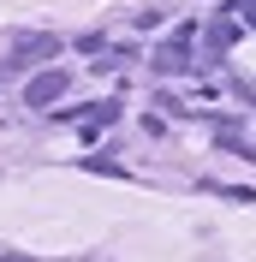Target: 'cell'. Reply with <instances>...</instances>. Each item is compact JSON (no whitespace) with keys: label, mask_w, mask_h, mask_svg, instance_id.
Segmentation results:
<instances>
[{"label":"cell","mask_w":256,"mask_h":262,"mask_svg":"<svg viewBox=\"0 0 256 262\" xmlns=\"http://www.w3.org/2000/svg\"><path fill=\"white\" fill-rule=\"evenodd\" d=\"M191 48H197V24H179V30L155 48V72H161V78L185 72V66H191Z\"/></svg>","instance_id":"1"},{"label":"cell","mask_w":256,"mask_h":262,"mask_svg":"<svg viewBox=\"0 0 256 262\" xmlns=\"http://www.w3.org/2000/svg\"><path fill=\"white\" fill-rule=\"evenodd\" d=\"M54 54H60V36H54V30H30V36L12 42L6 60H12V72H24V66H36V60H54Z\"/></svg>","instance_id":"2"},{"label":"cell","mask_w":256,"mask_h":262,"mask_svg":"<svg viewBox=\"0 0 256 262\" xmlns=\"http://www.w3.org/2000/svg\"><path fill=\"white\" fill-rule=\"evenodd\" d=\"M66 83H72V78H66L60 66H48V72H36V78L24 83V101H30V107H54V101L66 96Z\"/></svg>","instance_id":"3"},{"label":"cell","mask_w":256,"mask_h":262,"mask_svg":"<svg viewBox=\"0 0 256 262\" xmlns=\"http://www.w3.org/2000/svg\"><path fill=\"white\" fill-rule=\"evenodd\" d=\"M232 42H239V18H221V24H215V36H208V48L221 54V48H232Z\"/></svg>","instance_id":"4"},{"label":"cell","mask_w":256,"mask_h":262,"mask_svg":"<svg viewBox=\"0 0 256 262\" xmlns=\"http://www.w3.org/2000/svg\"><path fill=\"white\" fill-rule=\"evenodd\" d=\"M244 24H250V30H256V6H244Z\"/></svg>","instance_id":"5"},{"label":"cell","mask_w":256,"mask_h":262,"mask_svg":"<svg viewBox=\"0 0 256 262\" xmlns=\"http://www.w3.org/2000/svg\"><path fill=\"white\" fill-rule=\"evenodd\" d=\"M6 262H24V256H6Z\"/></svg>","instance_id":"6"}]
</instances>
